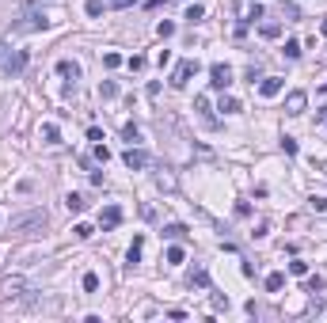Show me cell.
<instances>
[{"mask_svg":"<svg viewBox=\"0 0 327 323\" xmlns=\"http://www.w3.org/2000/svg\"><path fill=\"white\" fill-rule=\"evenodd\" d=\"M137 0H114V8H133Z\"/></svg>","mask_w":327,"mask_h":323,"instance_id":"cell-36","label":"cell"},{"mask_svg":"<svg viewBox=\"0 0 327 323\" xmlns=\"http://www.w3.org/2000/svg\"><path fill=\"white\" fill-rule=\"evenodd\" d=\"M259 92L267 95V99H274V95H278V92H282V80H278V76H270V80H263V84H259Z\"/></svg>","mask_w":327,"mask_h":323,"instance_id":"cell-10","label":"cell"},{"mask_svg":"<svg viewBox=\"0 0 327 323\" xmlns=\"http://www.w3.org/2000/svg\"><path fill=\"white\" fill-rule=\"evenodd\" d=\"M282 285H285V274H270V278H267V289L270 293H278Z\"/></svg>","mask_w":327,"mask_h":323,"instance_id":"cell-19","label":"cell"},{"mask_svg":"<svg viewBox=\"0 0 327 323\" xmlns=\"http://www.w3.org/2000/svg\"><path fill=\"white\" fill-rule=\"evenodd\" d=\"M72 232H76L80 239H88V236H92V224H76V228H72Z\"/></svg>","mask_w":327,"mask_h":323,"instance_id":"cell-34","label":"cell"},{"mask_svg":"<svg viewBox=\"0 0 327 323\" xmlns=\"http://www.w3.org/2000/svg\"><path fill=\"white\" fill-rule=\"evenodd\" d=\"M126 65H129V68H133V72H141V68H145V57H129V61H126Z\"/></svg>","mask_w":327,"mask_h":323,"instance_id":"cell-33","label":"cell"},{"mask_svg":"<svg viewBox=\"0 0 327 323\" xmlns=\"http://www.w3.org/2000/svg\"><path fill=\"white\" fill-rule=\"evenodd\" d=\"M95 160H99V164H107V160H111V148H107L103 141H99V145H95Z\"/></svg>","mask_w":327,"mask_h":323,"instance_id":"cell-22","label":"cell"},{"mask_svg":"<svg viewBox=\"0 0 327 323\" xmlns=\"http://www.w3.org/2000/svg\"><path fill=\"white\" fill-rule=\"evenodd\" d=\"M4 53H8V46H4V42H0V57H4Z\"/></svg>","mask_w":327,"mask_h":323,"instance_id":"cell-37","label":"cell"},{"mask_svg":"<svg viewBox=\"0 0 327 323\" xmlns=\"http://www.w3.org/2000/svg\"><path fill=\"white\" fill-rule=\"evenodd\" d=\"M164 236H168V239H183V236H187V228H183V224H168Z\"/></svg>","mask_w":327,"mask_h":323,"instance_id":"cell-18","label":"cell"},{"mask_svg":"<svg viewBox=\"0 0 327 323\" xmlns=\"http://www.w3.org/2000/svg\"><path fill=\"white\" fill-rule=\"evenodd\" d=\"M198 72V61L190 57V61H179V68H175V76H172V88H187V80Z\"/></svg>","mask_w":327,"mask_h":323,"instance_id":"cell-4","label":"cell"},{"mask_svg":"<svg viewBox=\"0 0 327 323\" xmlns=\"http://www.w3.org/2000/svg\"><path fill=\"white\" fill-rule=\"evenodd\" d=\"M65 205H69V213H84V198H80V194H69V198H65Z\"/></svg>","mask_w":327,"mask_h":323,"instance_id":"cell-14","label":"cell"},{"mask_svg":"<svg viewBox=\"0 0 327 323\" xmlns=\"http://www.w3.org/2000/svg\"><path fill=\"white\" fill-rule=\"evenodd\" d=\"M282 148H285V156H297V141H293V137H285Z\"/></svg>","mask_w":327,"mask_h":323,"instance_id":"cell-31","label":"cell"},{"mask_svg":"<svg viewBox=\"0 0 327 323\" xmlns=\"http://www.w3.org/2000/svg\"><path fill=\"white\" fill-rule=\"evenodd\" d=\"M114 95H118V84H114V80H103V84H99V99H114Z\"/></svg>","mask_w":327,"mask_h":323,"instance_id":"cell-13","label":"cell"},{"mask_svg":"<svg viewBox=\"0 0 327 323\" xmlns=\"http://www.w3.org/2000/svg\"><path fill=\"white\" fill-rule=\"evenodd\" d=\"M118 221H122V209H118V205H107V209L99 213V224H103V228H114Z\"/></svg>","mask_w":327,"mask_h":323,"instance_id":"cell-9","label":"cell"},{"mask_svg":"<svg viewBox=\"0 0 327 323\" xmlns=\"http://www.w3.org/2000/svg\"><path fill=\"white\" fill-rule=\"evenodd\" d=\"M122 133H126V141H129V145H137V141H141V133H137V126H126V129H122Z\"/></svg>","mask_w":327,"mask_h":323,"instance_id":"cell-27","label":"cell"},{"mask_svg":"<svg viewBox=\"0 0 327 323\" xmlns=\"http://www.w3.org/2000/svg\"><path fill=\"white\" fill-rule=\"evenodd\" d=\"M319 99H323V103H327V88H323V92H319Z\"/></svg>","mask_w":327,"mask_h":323,"instance_id":"cell-38","label":"cell"},{"mask_svg":"<svg viewBox=\"0 0 327 323\" xmlns=\"http://www.w3.org/2000/svg\"><path fill=\"white\" fill-rule=\"evenodd\" d=\"M156 34H160V38H172V34H175V23H168V19H164V23L156 27Z\"/></svg>","mask_w":327,"mask_h":323,"instance_id":"cell-25","label":"cell"},{"mask_svg":"<svg viewBox=\"0 0 327 323\" xmlns=\"http://www.w3.org/2000/svg\"><path fill=\"white\" fill-rule=\"evenodd\" d=\"M285 57H301V42H297V38L285 42Z\"/></svg>","mask_w":327,"mask_h":323,"instance_id":"cell-21","label":"cell"},{"mask_svg":"<svg viewBox=\"0 0 327 323\" xmlns=\"http://www.w3.org/2000/svg\"><path fill=\"white\" fill-rule=\"evenodd\" d=\"M141 244H145V239L133 236V244H129V263H141Z\"/></svg>","mask_w":327,"mask_h":323,"instance_id":"cell-17","label":"cell"},{"mask_svg":"<svg viewBox=\"0 0 327 323\" xmlns=\"http://www.w3.org/2000/svg\"><path fill=\"white\" fill-rule=\"evenodd\" d=\"M88 16H103V0H88Z\"/></svg>","mask_w":327,"mask_h":323,"instance_id":"cell-28","label":"cell"},{"mask_svg":"<svg viewBox=\"0 0 327 323\" xmlns=\"http://www.w3.org/2000/svg\"><path fill=\"white\" fill-rule=\"evenodd\" d=\"M190 285H198V289H206V285H209V274H206V270H194V278H190Z\"/></svg>","mask_w":327,"mask_h":323,"instance_id":"cell-20","label":"cell"},{"mask_svg":"<svg viewBox=\"0 0 327 323\" xmlns=\"http://www.w3.org/2000/svg\"><path fill=\"white\" fill-rule=\"evenodd\" d=\"M255 19H263V4H248V23H255Z\"/></svg>","mask_w":327,"mask_h":323,"instance_id":"cell-26","label":"cell"},{"mask_svg":"<svg viewBox=\"0 0 327 323\" xmlns=\"http://www.w3.org/2000/svg\"><path fill=\"white\" fill-rule=\"evenodd\" d=\"M0 68H4L8 76H19V72L27 68V53L23 50H8L4 57H0Z\"/></svg>","mask_w":327,"mask_h":323,"instance_id":"cell-3","label":"cell"},{"mask_svg":"<svg viewBox=\"0 0 327 323\" xmlns=\"http://www.w3.org/2000/svg\"><path fill=\"white\" fill-rule=\"evenodd\" d=\"M312 209H316V213H327V198H312Z\"/></svg>","mask_w":327,"mask_h":323,"instance_id":"cell-35","label":"cell"},{"mask_svg":"<svg viewBox=\"0 0 327 323\" xmlns=\"http://www.w3.org/2000/svg\"><path fill=\"white\" fill-rule=\"evenodd\" d=\"M46 209H31V213H19V217H12V224L8 228L12 232H19V236H35V232H42L46 228Z\"/></svg>","mask_w":327,"mask_h":323,"instance_id":"cell-2","label":"cell"},{"mask_svg":"<svg viewBox=\"0 0 327 323\" xmlns=\"http://www.w3.org/2000/svg\"><path fill=\"white\" fill-rule=\"evenodd\" d=\"M289 274H297V278H304V274H308V263H289Z\"/></svg>","mask_w":327,"mask_h":323,"instance_id":"cell-30","label":"cell"},{"mask_svg":"<svg viewBox=\"0 0 327 323\" xmlns=\"http://www.w3.org/2000/svg\"><path fill=\"white\" fill-rule=\"evenodd\" d=\"M187 19H190V23H194V19H202V4H190V8H187Z\"/></svg>","mask_w":327,"mask_h":323,"instance_id":"cell-32","label":"cell"},{"mask_svg":"<svg viewBox=\"0 0 327 323\" xmlns=\"http://www.w3.org/2000/svg\"><path fill=\"white\" fill-rule=\"evenodd\" d=\"M209 84H213V88H221V92H224V88L232 84V68H228V65H221V61H217V65L209 68Z\"/></svg>","mask_w":327,"mask_h":323,"instance_id":"cell-5","label":"cell"},{"mask_svg":"<svg viewBox=\"0 0 327 323\" xmlns=\"http://www.w3.org/2000/svg\"><path fill=\"white\" fill-rule=\"evenodd\" d=\"M23 289H27L23 278H4V285H0V293H4V297H23Z\"/></svg>","mask_w":327,"mask_h":323,"instance_id":"cell-7","label":"cell"},{"mask_svg":"<svg viewBox=\"0 0 327 323\" xmlns=\"http://www.w3.org/2000/svg\"><path fill=\"white\" fill-rule=\"evenodd\" d=\"M168 263H172V266L183 263V247H168Z\"/></svg>","mask_w":327,"mask_h":323,"instance_id":"cell-23","label":"cell"},{"mask_svg":"<svg viewBox=\"0 0 327 323\" xmlns=\"http://www.w3.org/2000/svg\"><path fill=\"white\" fill-rule=\"evenodd\" d=\"M221 111H224V114H236V111H240V99H232V95H221Z\"/></svg>","mask_w":327,"mask_h":323,"instance_id":"cell-15","label":"cell"},{"mask_svg":"<svg viewBox=\"0 0 327 323\" xmlns=\"http://www.w3.org/2000/svg\"><path fill=\"white\" fill-rule=\"evenodd\" d=\"M122 160H126V168H129V171H137V168H145V164H148V156L141 152V148H129Z\"/></svg>","mask_w":327,"mask_h":323,"instance_id":"cell-8","label":"cell"},{"mask_svg":"<svg viewBox=\"0 0 327 323\" xmlns=\"http://www.w3.org/2000/svg\"><path fill=\"white\" fill-rule=\"evenodd\" d=\"M50 27V19H46V12L38 8V4H23V8L16 12V19H12V31L16 34H38Z\"/></svg>","mask_w":327,"mask_h":323,"instance_id":"cell-1","label":"cell"},{"mask_svg":"<svg viewBox=\"0 0 327 323\" xmlns=\"http://www.w3.org/2000/svg\"><path fill=\"white\" fill-rule=\"evenodd\" d=\"M103 65H107V68H118L122 57H118V53H103Z\"/></svg>","mask_w":327,"mask_h":323,"instance_id":"cell-29","label":"cell"},{"mask_svg":"<svg viewBox=\"0 0 327 323\" xmlns=\"http://www.w3.org/2000/svg\"><path fill=\"white\" fill-rule=\"evenodd\" d=\"M304 107H308V95L304 92H289L285 95V114H304Z\"/></svg>","mask_w":327,"mask_h":323,"instance_id":"cell-6","label":"cell"},{"mask_svg":"<svg viewBox=\"0 0 327 323\" xmlns=\"http://www.w3.org/2000/svg\"><path fill=\"white\" fill-rule=\"evenodd\" d=\"M42 137H46V145H57V141H61V133H57L53 122H46V126H42Z\"/></svg>","mask_w":327,"mask_h":323,"instance_id":"cell-12","label":"cell"},{"mask_svg":"<svg viewBox=\"0 0 327 323\" xmlns=\"http://www.w3.org/2000/svg\"><path fill=\"white\" fill-rule=\"evenodd\" d=\"M84 289H88V293L99 289V274H84Z\"/></svg>","mask_w":327,"mask_h":323,"instance_id":"cell-24","label":"cell"},{"mask_svg":"<svg viewBox=\"0 0 327 323\" xmlns=\"http://www.w3.org/2000/svg\"><path fill=\"white\" fill-rule=\"evenodd\" d=\"M57 72H61V76H72V80H76V76H80V65H76V61H57Z\"/></svg>","mask_w":327,"mask_h":323,"instance_id":"cell-11","label":"cell"},{"mask_svg":"<svg viewBox=\"0 0 327 323\" xmlns=\"http://www.w3.org/2000/svg\"><path fill=\"white\" fill-rule=\"evenodd\" d=\"M259 34H263V38H278V34H282V23H263Z\"/></svg>","mask_w":327,"mask_h":323,"instance_id":"cell-16","label":"cell"},{"mask_svg":"<svg viewBox=\"0 0 327 323\" xmlns=\"http://www.w3.org/2000/svg\"><path fill=\"white\" fill-rule=\"evenodd\" d=\"M0 221H4V217H0Z\"/></svg>","mask_w":327,"mask_h":323,"instance_id":"cell-39","label":"cell"}]
</instances>
